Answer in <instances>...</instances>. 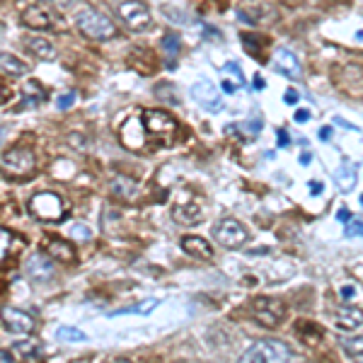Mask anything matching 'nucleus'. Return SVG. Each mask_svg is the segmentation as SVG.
Masks as SVG:
<instances>
[{
  "instance_id": "f257e3e1",
  "label": "nucleus",
  "mask_w": 363,
  "mask_h": 363,
  "mask_svg": "<svg viewBox=\"0 0 363 363\" xmlns=\"http://www.w3.org/2000/svg\"><path fill=\"white\" fill-rule=\"evenodd\" d=\"M143 131L160 141L162 145H174L179 138V121L162 109H143Z\"/></svg>"
},
{
  "instance_id": "f03ea898",
  "label": "nucleus",
  "mask_w": 363,
  "mask_h": 363,
  "mask_svg": "<svg viewBox=\"0 0 363 363\" xmlns=\"http://www.w3.org/2000/svg\"><path fill=\"white\" fill-rule=\"evenodd\" d=\"M68 211H71L68 201L56 191H39L30 198V213L42 223H61Z\"/></svg>"
},
{
  "instance_id": "7ed1b4c3",
  "label": "nucleus",
  "mask_w": 363,
  "mask_h": 363,
  "mask_svg": "<svg viewBox=\"0 0 363 363\" xmlns=\"http://www.w3.org/2000/svg\"><path fill=\"white\" fill-rule=\"evenodd\" d=\"M293 351L279 339H259L240 356V363H291Z\"/></svg>"
},
{
  "instance_id": "20e7f679",
  "label": "nucleus",
  "mask_w": 363,
  "mask_h": 363,
  "mask_svg": "<svg viewBox=\"0 0 363 363\" xmlns=\"http://www.w3.org/2000/svg\"><path fill=\"white\" fill-rule=\"evenodd\" d=\"M76 27L88 39H93V42H109V39L117 37L114 22L93 8H83L81 13L76 15Z\"/></svg>"
},
{
  "instance_id": "39448f33",
  "label": "nucleus",
  "mask_w": 363,
  "mask_h": 363,
  "mask_svg": "<svg viewBox=\"0 0 363 363\" xmlns=\"http://www.w3.org/2000/svg\"><path fill=\"white\" fill-rule=\"evenodd\" d=\"M37 167V157H34V150L27 148V145H13L10 150L3 153L0 157V169L3 174L13 179H25L30 177Z\"/></svg>"
},
{
  "instance_id": "423d86ee",
  "label": "nucleus",
  "mask_w": 363,
  "mask_h": 363,
  "mask_svg": "<svg viewBox=\"0 0 363 363\" xmlns=\"http://www.w3.org/2000/svg\"><path fill=\"white\" fill-rule=\"evenodd\" d=\"M22 25L30 27V30H37V32H59V30H66V22L56 10L47 8V5H32L22 13Z\"/></svg>"
},
{
  "instance_id": "0eeeda50",
  "label": "nucleus",
  "mask_w": 363,
  "mask_h": 363,
  "mask_svg": "<svg viewBox=\"0 0 363 363\" xmlns=\"http://www.w3.org/2000/svg\"><path fill=\"white\" fill-rule=\"evenodd\" d=\"M252 315L262 327L274 330V327H279L283 322V317H286V305L276 298H266V296L254 298L252 300Z\"/></svg>"
},
{
  "instance_id": "6e6552de",
  "label": "nucleus",
  "mask_w": 363,
  "mask_h": 363,
  "mask_svg": "<svg viewBox=\"0 0 363 363\" xmlns=\"http://www.w3.org/2000/svg\"><path fill=\"white\" fill-rule=\"evenodd\" d=\"M213 240L225 249H240V247H245L249 235H247V228L240 223V220L225 218L213 228Z\"/></svg>"
},
{
  "instance_id": "1a4fd4ad",
  "label": "nucleus",
  "mask_w": 363,
  "mask_h": 363,
  "mask_svg": "<svg viewBox=\"0 0 363 363\" xmlns=\"http://www.w3.org/2000/svg\"><path fill=\"white\" fill-rule=\"evenodd\" d=\"M117 13L124 22H126L129 30H133V32H145V30H150V25H153L148 5L141 3V0H124V3L117 8Z\"/></svg>"
},
{
  "instance_id": "9d476101",
  "label": "nucleus",
  "mask_w": 363,
  "mask_h": 363,
  "mask_svg": "<svg viewBox=\"0 0 363 363\" xmlns=\"http://www.w3.org/2000/svg\"><path fill=\"white\" fill-rule=\"evenodd\" d=\"M0 320H3V325L8 327L10 332L20 334V337L32 334L34 327H37V322H34V317L30 313H25V310H20V308H10V305L0 308Z\"/></svg>"
},
{
  "instance_id": "9b49d317",
  "label": "nucleus",
  "mask_w": 363,
  "mask_h": 363,
  "mask_svg": "<svg viewBox=\"0 0 363 363\" xmlns=\"http://www.w3.org/2000/svg\"><path fill=\"white\" fill-rule=\"evenodd\" d=\"M191 97H194L196 105H201L206 112L223 109V102H220L218 90H215L213 83H208V81H196L194 85H191Z\"/></svg>"
},
{
  "instance_id": "f8f14e48",
  "label": "nucleus",
  "mask_w": 363,
  "mask_h": 363,
  "mask_svg": "<svg viewBox=\"0 0 363 363\" xmlns=\"http://www.w3.org/2000/svg\"><path fill=\"white\" fill-rule=\"evenodd\" d=\"M27 276L34 281H42V283H47L54 279V274H56V264H54V259L49 257V254H44V252H37V254H32L30 259H27Z\"/></svg>"
},
{
  "instance_id": "ddd939ff",
  "label": "nucleus",
  "mask_w": 363,
  "mask_h": 363,
  "mask_svg": "<svg viewBox=\"0 0 363 363\" xmlns=\"http://www.w3.org/2000/svg\"><path fill=\"white\" fill-rule=\"evenodd\" d=\"M274 68L279 73H283L286 78H293V81H300V78H303L300 61L296 59V54H291V49H276L274 51Z\"/></svg>"
},
{
  "instance_id": "4468645a",
  "label": "nucleus",
  "mask_w": 363,
  "mask_h": 363,
  "mask_svg": "<svg viewBox=\"0 0 363 363\" xmlns=\"http://www.w3.org/2000/svg\"><path fill=\"white\" fill-rule=\"evenodd\" d=\"M44 254H49L51 259H59V262H64V264H73L78 259L76 247H73L68 240H61V237H47Z\"/></svg>"
},
{
  "instance_id": "2eb2a0df",
  "label": "nucleus",
  "mask_w": 363,
  "mask_h": 363,
  "mask_svg": "<svg viewBox=\"0 0 363 363\" xmlns=\"http://www.w3.org/2000/svg\"><path fill=\"white\" fill-rule=\"evenodd\" d=\"M182 249H184L186 254H191L194 259H203V262H208V259L213 257L211 242L203 240V237H198V235H186V237H182Z\"/></svg>"
},
{
  "instance_id": "dca6fc26",
  "label": "nucleus",
  "mask_w": 363,
  "mask_h": 363,
  "mask_svg": "<svg viewBox=\"0 0 363 363\" xmlns=\"http://www.w3.org/2000/svg\"><path fill=\"white\" fill-rule=\"evenodd\" d=\"M334 322L342 330H356V327L363 325V308H356V305H342V308L334 313Z\"/></svg>"
},
{
  "instance_id": "f3484780",
  "label": "nucleus",
  "mask_w": 363,
  "mask_h": 363,
  "mask_svg": "<svg viewBox=\"0 0 363 363\" xmlns=\"http://www.w3.org/2000/svg\"><path fill=\"white\" fill-rule=\"evenodd\" d=\"M25 47L34 59H39V61H54L56 59V47L44 37H27Z\"/></svg>"
},
{
  "instance_id": "a211bd4d",
  "label": "nucleus",
  "mask_w": 363,
  "mask_h": 363,
  "mask_svg": "<svg viewBox=\"0 0 363 363\" xmlns=\"http://www.w3.org/2000/svg\"><path fill=\"white\" fill-rule=\"evenodd\" d=\"M0 73L10 78H20L30 73V66L22 59H17L15 54H8V51H0Z\"/></svg>"
},
{
  "instance_id": "6ab92c4d",
  "label": "nucleus",
  "mask_w": 363,
  "mask_h": 363,
  "mask_svg": "<svg viewBox=\"0 0 363 363\" xmlns=\"http://www.w3.org/2000/svg\"><path fill=\"white\" fill-rule=\"evenodd\" d=\"M334 182H337L339 191H351L356 186V165H342L334 174Z\"/></svg>"
},
{
  "instance_id": "aec40b11",
  "label": "nucleus",
  "mask_w": 363,
  "mask_h": 363,
  "mask_svg": "<svg viewBox=\"0 0 363 363\" xmlns=\"http://www.w3.org/2000/svg\"><path fill=\"white\" fill-rule=\"evenodd\" d=\"M47 100V93H44V88L39 83H34L30 81L22 88V102H25L27 107H34V105H39V102H44Z\"/></svg>"
},
{
  "instance_id": "412c9836",
  "label": "nucleus",
  "mask_w": 363,
  "mask_h": 363,
  "mask_svg": "<svg viewBox=\"0 0 363 363\" xmlns=\"http://www.w3.org/2000/svg\"><path fill=\"white\" fill-rule=\"evenodd\" d=\"M112 191H114L117 196H121V198H133L136 182L129 179V177H114V182H112Z\"/></svg>"
},
{
  "instance_id": "4be33fe9",
  "label": "nucleus",
  "mask_w": 363,
  "mask_h": 363,
  "mask_svg": "<svg viewBox=\"0 0 363 363\" xmlns=\"http://www.w3.org/2000/svg\"><path fill=\"white\" fill-rule=\"evenodd\" d=\"M174 218H177L182 225L198 223V208L194 206V203H184V206H177V208H174Z\"/></svg>"
},
{
  "instance_id": "5701e85b",
  "label": "nucleus",
  "mask_w": 363,
  "mask_h": 363,
  "mask_svg": "<svg viewBox=\"0 0 363 363\" xmlns=\"http://www.w3.org/2000/svg\"><path fill=\"white\" fill-rule=\"evenodd\" d=\"M15 354L20 356H30V359H37L39 354H42V344L37 342V339H22V342H17L13 347Z\"/></svg>"
},
{
  "instance_id": "b1692460",
  "label": "nucleus",
  "mask_w": 363,
  "mask_h": 363,
  "mask_svg": "<svg viewBox=\"0 0 363 363\" xmlns=\"http://www.w3.org/2000/svg\"><path fill=\"white\" fill-rule=\"evenodd\" d=\"M162 51H165L167 68H174L172 64H174V56L179 54V39L174 37L172 32H169V34H165V37H162Z\"/></svg>"
},
{
  "instance_id": "393cba45",
  "label": "nucleus",
  "mask_w": 363,
  "mask_h": 363,
  "mask_svg": "<svg viewBox=\"0 0 363 363\" xmlns=\"http://www.w3.org/2000/svg\"><path fill=\"white\" fill-rule=\"evenodd\" d=\"M56 337L61 342H68V344H78V342H88V334L83 330H76V327H59L56 330Z\"/></svg>"
},
{
  "instance_id": "a878e982",
  "label": "nucleus",
  "mask_w": 363,
  "mask_h": 363,
  "mask_svg": "<svg viewBox=\"0 0 363 363\" xmlns=\"http://www.w3.org/2000/svg\"><path fill=\"white\" fill-rule=\"evenodd\" d=\"M342 349L349 356H363V337H342Z\"/></svg>"
},
{
  "instance_id": "bb28decb",
  "label": "nucleus",
  "mask_w": 363,
  "mask_h": 363,
  "mask_svg": "<svg viewBox=\"0 0 363 363\" xmlns=\"http://www.w3.org/2000/svg\"><path fill=\"white\" fill-rule=\"evenodd\" d=\"M223 78H228L240 88V85H245V76H242V71L237 68V64H225L223 66Z\"/></svg>"
},
{
  "instance_id": "cd10ccee",
  "label": "nucleus",
  "mask_w": 363,
  "mask_h": 363,
  "mask_svg": "<svg viewBox=\"0 0 363 363\" xmlns=\"http://www.w3.org/2000/svg\"><path fill=\"white\" fill-rule=\"evenodd\" d=\"M10 247H13V232L8 228H0V262L8 257Z\"/></svg>"
},
{
  "instance_id": "c85d7f7f",
  "label": "nucleus",
  "mask_w": 363,
  "mask_h": 363,
  "mask_svg": "<svg viewBox=\"0 0 363 363\" xmlns=\"http://www.w3.org/2000/svg\"><path fill=\"white\" fill-rule=\"evenodd\" d=\"M47 3H51L56 10H61V13H71V10H78L85 5L83 0H47Z\"/></svg>"
},
{
  "instance_id": "c756f323",
  "label": "nucleus",
  "mask_w": 363,
  "mask_h": 363,
  "mask_svg": "<svg viewBox=\"0 0 363 363\" xmlns=\"http://www.w3.org/2000/svg\"><path fill=\"white\" fill-rule=\"evenodd\" d=\"M160 305V300H155V298H150V300H145V303H141V305H136V308H126V310H119V313H141V315H148L153 308H157Z\"/></svg>"
},
{
  "instance_id": "7c9ffc66",
  "label": "nucleus",
  "mask_w": 363,
  "mask_h": 363,
  "mask_svg": "<svg viewBox=\"0 0 363 363\" xmlns=\"http://www.w3.org/2000/svg\"><path fill=\"white\" fill-rule=\"evenodd\" d=\"M344 235L349 237H363V223L361 220H349L347 225H344Z\"/></svg>"
},
{
  "instance_id": "2f4dec72",
  "label": "nucleus",
  "mask_w": 363,
  "mask_h": 363,
  "mask_svg": "<svg viewBox=\"0 0 363 363\" xmlns=\"http://www.w3.org/2000/svg\"><path fill=\"white\" fill-rule=\"evenodd\" d=\"M71 235L73 237H81V240H90L93 237V230L88 228V225H73V230H71Z\"/></svg>"
},
{
  "instance_id": "473e14b6",
  "label": "nucleus",
  "mask_w": 363,
  "mask_h": 363,
  "mask_svg": "<svg viewBox=\"0 0 363 363\" xmlns=\"http://www.w3.org/2000/svg\"><path fill=\"white\" fill-rule=\"evenodd\" d=\"M76 102V93H66V95H61L59 97V109H68V107Z\"/></svg>"
},
{
  "instance_id": "72a5a7b5",
  "label": "nucleus",
  "mask_w": 363,
  "mask_h": 363,
  "mask_svg": "<svg viewBox=\"0 0 363 363\" xmlns=\"http://www.w3.org/2000/svg\"><path fill=\"white\" fill-rule=\"evenodd\" d=\"M10 97H13V90H10L8 85L0 83V105H5V102H8Z\"/></svg>"
},
{
  "instance_id": "f704fd0d",
  "label": "nucleus",
  "mask_w": 363,
  "mask_h": 363,
  "mask_svg": "<svg viewBox=\"0 0 363 363\" xmlns=\"http://www.w3.org/2000/svg\"><path fill=\"white\" fill-rule=\"evenodd\" d=\"M220 85H223V93H228V95H232V93H237V85L232 83V81H228V78H223V81H220Z\"/></svg>"
},
{
  "instance_id": "c9c22d12",
  "label": "nucleus",
  "mask_w": 363,
  "mask_h": 363,
  "mask_svg": "<svg viewBox=\"0 0 363 363\" xmlns=\"http://www.w3.org/2000/svg\"><path fill=\"white\" fill-rule=\"evenodd\" d=\"M283 100H286L288 105H296V102H298V90H286V95H283Z\"/></svg>"
},
{
  "instance_id": "e433bc0d",
  "label": "nucleus",
  "mask_w": 363,
  "mask_h": 363,
  "mask_svg": "<svg viewBox=\"0 0 363 363\" xmlns=\"http://www.w3.org/2000/svg\"><path fill=\"white\" fill-rule=\"evenodd\" d=\"M337 218H339V223H344V225H347L349 220H351V211H347V208H342V211L337 213Z\"/></svg>"
},
{
  "instance_id": "4c0bfd02",
  "label": "nucleus",
  "mask_w": 363,
  "mask_h": 363,
  "mask_svg": "<svg viewBox=\"0 0 363 363\" xmlns=\"http://www.w3.org/2000/svg\"><path fill=\"white\" fill-rule=\"evenodd\" d=\"M308 119H310V112H308V109H298V112H296V121H298V124L308 121Z\"/></svg>"
},
{
  "instance_id": "58836bf2",
  "label": "nucleus",
  "mask_w": 363,
  "mask_h": 363,
  "mask_svg": "<svg viewBox=\"0 0 363 363\" xmlns=\"http://www.w3.org/2000/svg\"><path fill=\"white\" fill-rule=\"evenodd\" d=\"M310 162H313V153H308V150L300 153V165H310Z\"/></svg>"
},
{
  "instance_id": "ea45409f",
  "label": "nucleus",
  "mask_w": 363,
  "mask_h": 363,
  "mask_svg": "<svg viewBox=\"0 0 363 363\" xmlns=\"http://www.w3.org/2000/svg\"><path fill=\"white\" fill-rule=\"evenodd\" d=\"M354 293H356V288H354V286H344V288H342V298H344V300H349L351 296H354Z\"/></svg>"
},
{
  "instance_id": "a19ab883",
  "label": "nucleus",
  "mask_w": 363,
  "mask_h": 363,
  "mask_svg": "<svg viewBox=\"0 0 363 363\" xmlns=\"http://www.w3.org/2000/svg\"><path fill=\"white\" fill-rule=\"evenodd\" d=\"M320 138H322V141H330V138H332V129H330V126H322V129H320Z\"/></svg>"
},
{
  "instance_id": "79ce46f5",
  "label": "nucleus",
  "mask_w": 363,
  "mask_h": 363,
  "mask_svg": "<svg viewBox=\"0 0 363 363\" xmlns=\"http://www.w3.org/2000/svg\"><path fill=\"white\" fill-rule=\"evenodd\" d=\"M310 194H322V184H320V182H313V184H310Z\"/></svg>"
},
{
  "instance_id": "37998d69",
  "label": "nucleus",
  "mask_w": 363,
  "mask_h": 363,
  "mask_svg": "<svg viewBox=\"0 0 363 363\" xmlns=\"http://www.w3.org/2000/svg\"><path fill=\"white\" fill-rule=\"evenodd\" d=\"M279 145H288V133L286 131H279Z\"/></svg>"
},
{
  "instance_id": "c03bdc74",
  "label": "nucleus",
  "mask_w": 363,
  "mask_h": 363,
  "mask_svg": "<svg viewBox=\"0 0 363 363\" xmlns=\"http://www.w3.org/2000/svg\"><path fill=\"white\" fill-rule=\"evenodd\" d=\"M254 88H257V90H264V81H262V76L254 78Z\"/></svg>"
},
{
  "instance_id": "a18cd8bd",
  "label": "nucleus",
  "mask_w": 363,
  "mask_h": 363,
  "mask_svg": "<svg viewBox=\"0 0 363 363\" xmlns=\"http://www.w3.org/2000/svg\"><path fill=\"white\" fill-rule=\"evenodd\" d=\"M0 361L10 363V361H13V356H10V354H8V351H0Z\"/></svg>"
},
{
  "instance_id": "49530a36",
  "label": "nucleus",
  "mask_w": 363,
  "mask_h": 363,
  "mask_svg": "<svg viewBox=\"0 0 363 363\" xmlns=\"http://www.w3.org/2000/svg\"><path fill=\"white\" fill-rule=\"evenodd\" d=\"M114 363H133V361H129V359H119V361H114Z\"/></svg>"
},
{
  "instance_id": "de8ad7c7",
  "label": "nucleus",
  "mask_w": 363,
  "mask_h": 363,
  "mask_svg": "<svg viewBox=\"0 0 363 363\" xmlns=\"http://www.w3.org/2000/svg\"><path fill=\"white\" fill-rule=\"evenodd\" d=\"M361 206H363V194H361Z\"/></svg>"
},
{
  "instance_id": "09e8293b",
  "label": "nucleus",
  "mask_w": 363,
  "mask_h": 363,
  "mask_svg": "<svg viewBox=\"0 0 363 363\" xmlns=\"http://www.w3.org/2000/svg\"><path fill=\"white\" fill-rule=\"evenodd\" d=\"M0 138H3V133H0Z\"/></svg>"
}]
</instances>
